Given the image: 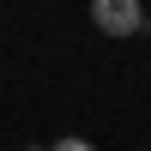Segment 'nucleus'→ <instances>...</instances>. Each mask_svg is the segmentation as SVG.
I'll return each instance as SVG.
<instances>
[{"label": "nucleus", "mask_w": 151, "mask_h": 151, "mask_svg": "<svg viewBox=\"0 0 151 151\" xmlns=\"http://www.w3.org/2000/svg\"><path fill=\"white\" fill-rule=\"evenodd\" d=\"M91 18L103 36H139L145 30V6L139 0H91Z\"/></svg>", "instance_id": "obj_1"}, {"label": "nucleus", "mask_w": 151, "mask_h": 151, "mask_svg": "<svg viewBox=\"0 0 151 151\" xmlns=\"http://www.w3.org/2000/svg\"><path fill=\"white\" fill-rule=\"evenodd\" d=\"M55 151H97L91 139H79V133H67V139H55Z\"/></svg>", "instance_id": "obj_2"}]
</instances>
